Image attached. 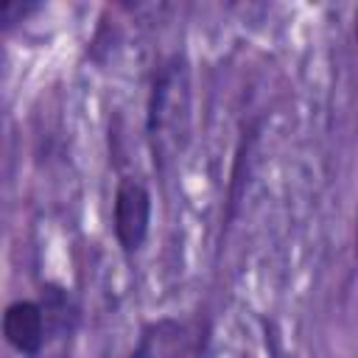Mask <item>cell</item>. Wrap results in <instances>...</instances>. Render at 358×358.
<instances>
[{
	"label": "cell",
	"mask_w": 358,
	"mask_h": 358,
	"mask_svg": "<svg viewBox=\"0 0 358 358\" xmlns=\"http://www.w3.org/2000/svg\"><path fill=\"white\" fill-rule=\"evenodd\" d=\"M190 109H193L190 70L182 56H173L159 67L148 101V140H151L154 162L162 171L182 157L190 140V120H193Z\"/></svg>",
	"instance_id": "obj_1"
},
{
	"label": "cell",
	"mask_w": 358,
	"mask_h": 358,
	"mask_svg": "<svg viewBox=\"0 0 358 358\" xmlns=\"http://www.w3.org/2000/svg\"><path fill=\"white\" fill-rule=\"evenodd\" d=\"M148 227H151V193L140 179L123 176L117 182L112 201V232L117 246L126 255L140 252L148 238Z\"/></svg>",
	"instance_id": "obj_2"
},
{
	"label": "cell",
	"mask_w": 358,
	"mask_h": 358,
	"mask_svg": "<svg viewBox=\"0 0 358 358\" xmlns=\"http://www.w3.org/2000/svg\"><path fill=\"white\" fill-rule=\"evenodd\" d=\"M3 336L20 355L36 358L45 347V338L50 336L42 305L34 302V299L11 302L3 313Z\"/></svg>",
	"instance_id": "obj_3"
},
{
	"label": "cell",
	"mask_w": 358,
	"mask_h": 358,
	"mask_svg": "<svg viewBox=\"0 0 358 358\" xmlns=\"http://www.w3.org/2000/svg\"><path fill=\"white\" fill-rule=\"evenodd\" d=\"M187 355V327L179 319L148 322L126 358H185Z\"/></svg>",
	"instance_id": "obj_4"
},
{
	"label": "cell",
	"mask_w": 358,
	"mask_h": 358,
	"mask_svg": "<svg viewBox=\"0 0 358 358\" xmlns=\"http://www.w3.org/2000/svg\"><path fill=\"white\" fill-rule=\"evenodd\" d=\"M39 305L45 310L48 319V330L50 333H70L73 330V319H76V305L70 299V294L59 285H42V296Z\"/></svg>",
	"instance_id": "obj_5"
},
{
	"label": "cell",
	"mask_w": 358,
	"mask_h": 358,
	"mask_svg": "<svg viewBox=\"0 0 358 358\" xmlns=\"http://www.w3.org/2000/svg\"><path fill=\"white\" fill-rule=\"evenodd\" d=\"M39 6L36 3H14V0H8V3H3L0 6V22H3V28H8V25H14V22H22L31 11H36Z\"/></svg>",
	"instance_id": "obj_6"
}]
</instances>
